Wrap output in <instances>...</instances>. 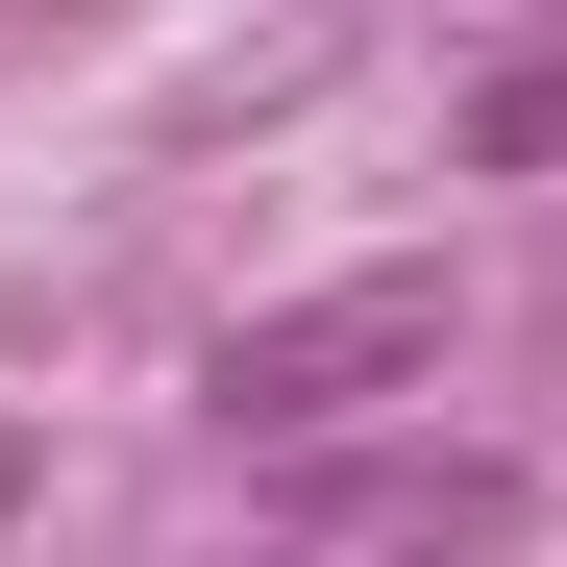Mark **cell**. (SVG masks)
Wrapping results in <instances>:
<instances>
[{
    "mask_svg": "<svg viewBox=\"0 0 567 567\" xmlns=\"http://www.w3.org/2000/svg\"><path fill=\"white\" fill-rule=\"evenodd\" d=\"M420 370H444V271H346V297L223 321V370H198V395H223L247 444H346L370 395H420Z\"/></svg>",
    "mask_w": 567,
    "mask_h": 567,
    "instance_id": "obj_1",
    "label": "cell"
},
{
    "mask_svg": "<svg viewBox=\"0 0 567 567\" xmlns=\"http://www.w3.org/2000/svg\"><path fill=\"white\" fill-rule=\"evenodd\" d=\"M543 148H567V50H518L494 100H468V173H543Z\"/></svg>",
    "mask_w": 567,
    "mask_h": 567,
    "instance_id": "obj_3",
    "label": "cell"
},
{
    "mask_svg": "<svg viewBox=\"0 0 567 567\" xmlns=\"http://www.w3.org/2000/svg\"><path fill=\"white\" fill-rule=\"evenodd\" d=\"M297 543H321V567H370V543H518V468H468V444H420V468H321Z\"/></svg>",
    "mask_w": 567,
    "mask_h": 567,
    "instance_id": "obj_2",
    "label": "cell"
}]
</instances>
